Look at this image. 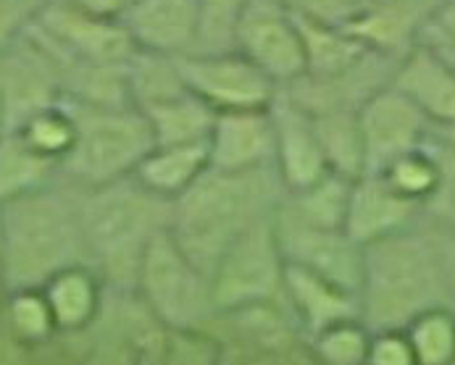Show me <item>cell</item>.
Returning a JSON list of instances; mask_svg holds the SVG:
<instances>
[{"label": "cell", "mask_w": 455, "mask_h": 365, "mask_svg": "<svg viewBox=\"0 0 455 365\" xmlns=\"http://www.w3.org/2000/svg\"><path fill=\"white\" fill-rule=\"evenodd\" d=\"M71 266H87L76 186L59 179L0 205L5 292L40 290Z\"/></svg>", "instance_id": "obj_1"}, {"label": "cell", "mask_w": 455, "mask_h": 365, "mask_svg": "<svg viewBox=\"0 0 455 365\" xmlns=\"http://www.w3.org/2000/svg\"><path fill=\"white\" fill-rule=\"evenodd\" d=\"M284 186L276 169L219 171L205 169L172 202V237L208 274L221 252L251 226L276 213Z\"/></svg>", "instance_id": "obj_2"}, {"label": "cell", "mask_w": 455, "mask_h": 365, "mask_svg": "<svg viewBox=\"0 0 455 365\" xmlns=\"http://www.w3.org/2000/svg\"><path fill=\"white\" fill-rule=\"evenodd\" d=\"M440 305H451V300L437 229L421 221L413 229L363 247L358 310L371 331L405 329L416 315Z\"/></svg>", "instance_id": "obj_3"}, {"label": "cell", "mask_w": 455, "mask_h": 365, "mask_svg": "<svg viewBox=\"0 0 455 365\" xmlns=\"http://www.w3.org/2000/svg\"><path fill=\"white\" fill-rule=\"evenodd\" d=\"M79 224L87 266L108 290L134 292L142 255L172 229V202L127 177L79 189Z\"/></svg>", "instance_id": "obj_4"}, {"label": "cell", "mask_w": 455, "mask_h": 365, "mask_svg": "<svg viewBox=\"0 0 455 365\" xmlns=\"http://www.w3.org/2000/svg\"><path fill=\"white\" fill-rule=\"evenodd\" d=\"M76 122V139L61 161V179L92 189L127 179L156 147L148 119L134 106H87L61 100Z\"/></svg>", "instance_id": "obj_5"}, {"label": "cell", "mask_w": 455, "mask_h": 365, "mask_svg": "<svg viewBox=\"0 0 455 365\" xmlns=\"http://www.w3.org/2000/svg\"><path fill=\"white\" fill-rule=\"evenodd\" d=\"M134 295L169 331H208L219 315L208 274L177 244L169 229L142 255Z\"/></svg>", "instance_id": "obj_6"}, {"label": "cell", "mask_w": 455, "mask_h": 365, "mask_svg": "<svg viewBox=\"0 0 455 365\" xmlns=\"http://www.w3.org/2000/svg\"><path fill=\"white\" fill-rule=\"evenodd\" d=\"M274 216L240 234L208 271L219 313H237L260 305H284L287 260L279 250Z\"/></svg>", "instance_id": "obj_7"}, {"label": "cell", "mask_w": 455, "mask_h": 365, "mask_svg": "<svg viewBox=\"0 0 455 365\" xmlns=\"http://www.w3.org/2000/svg\"><path fill=\"white\" fill-rule=\"evenodd\" d=\"M29 37L64 66H127L137 53L130 32L116 19L87 13L66 0H48Z\"/></svg>", "instance_id": "obj_8"}, {"label": "cell", "mask_w": 455, "mask_h": 365, "mask_svg": "<svg viewBox=\"0 0 455 365\" xmlns=\"http://www.w3.org/2000/svg\"><path fill=\"white\" fill-rule=\"evenodd\" d=\"M235 51L282 90L306 74V48L295 13L279 0H251L237 32Z\"/></svg>", "instance_id": "obj_9"}, {"label": "cell", "mask_w": 455, "mask_h": 365, "mask_svg": "<svg viewBox=\"0 0 455 365\" xmlns=\"http://www.w3.org/2000/svg\"><path fill=\"white\" fill-rule=\"evenodd\" d=\"M188 90L216 114L268 108L279 87L259 66L237 51L224 53H188L177 59Z\"/></svg>", "instance_id": "obj_10"}, {"label": "cell", "mask_w": 455, "mask_h": 365, "mask_svg": "<svg viewBox=\"0 0 455 365\" xmlns=\"http://www.w3.org/2000/svg\"><path fill=\"white\" fill-rule=\"evenodd\" d=\"M276 240L284 260L329 279L331 284L358 295L363 276V247L353 242L345 229H319L298 221L282 202L274 216Z\"/></svg>", "instance_id": "obj_11"}, {"label": "cell", "mask_w": 455, "mask_h": 365, "mask_svg": "<svg viewBox=\"0 0 455 365\" xmlns=\"http://www.w3.org/2000/svg\"><path fill=\"white\" fill-rule=\"evenodd\" d=\"M366 174H382L395 158L429 142L432 126L424 114L392 84L379 87L358 108Z\"/></svg>", "instance_id": "obj_12"}, {"label": "cell", "mask_w": 455, "mask_h": 365, "mask_svg": "<svg viewBox=\"0 0 455 365\" xmlns=\"http://www.w3.org/2000/svg\"><path fill=\"white\" fill-rule=\"evenodd\" d=\"M392 87H397L432 126V142L455 145V68L427 43H419L403 56Z\"/></svg>", "instance_id": "obj_13"}, {"label": "cell", "mask_w": 455, "mask_h": 365, "mask_svg": "<svg viewBox=\"0 0 455 365\" xmlns=\"http://www.w3.org/2000/svg\"><path fill=\"white\" fill-rule=\"evenodd\" d=\"M268 111L274 122V169L284 192H300L326 177L331 169L311 114L282 90Z\"/></svg>", "instance_id": "obj_14"}, {"label": "cell", "mask_w": 455, "mask_h": 365, "mask_svg": "<svg viewBox=\"0 0 455 365\" xmlns=\"http://www.w3.org/2000/svg\"><path fill=\"white\" fill-rule=\"evenodd\" d=\"M424 221L419 202L403 197L379 174H363L350 186L345 232L361 247L387 240Z\"/></svg>", "instance_id": "obj_15"}, {"label": "cell", "mask_w": 455, "mask_h": 365, "mask_svg": "<svg viewBox=\"0 0 455 365\" xmlns=\"http://www.w3.org/2000/svg\"><path fill=\"white\" fill-rule=\"evenodd\" d=\"M268 108L216 114L208 134V166L219 171L274 169V122Z\"/></svg>", "instance_id": "obj_16"}, {"label": "cell", "mask_w": 455, "mask_h": 365, "mask_svg": "<svg viewBox=\"0 0 455 365\" xmlns=\"http://www.w3.org/2000/svg\"><path fill=\"white\" fill-rule=\"evenodd\" d=\"M142 53L180 59L197 48V0H134L122 16Z\"/></svg>", "instance_id": "obj_17"}, {"label": "cell", "mask_w": 455, "mask_h": 365, "mask_svg": "<svg viewBox=\"0 0 455 365\" xmlns=\"http://www.w3.org/2000/svg\"><path fill=\"white\" fill-rule=\"evenodd\" d=\"M284 307L290 310L306 339L316 337L326 326H334L339 321L361 318L358 295L331 284L314 271L290 263L284 268Z\"/></svg>", "instance_id": "obj_18"}, {"label": "cell", "mask_w": 455, "mask_h": 365, "mask_svg": "<svg viewBox=\"0 0 455 365\" xmlns=\"http://www.w3.org/2000/svg\"><path fill=\"white\" fill-rule=\"evenodd\" d=\"M51 305L59 334L87 331L106 300V284L90 266H71L40 287Z\"/></svg>", "instance_id": "obj_19"}, {"label": "cell", "mask_w": 455, "mask_h": 365, "mask_svg": "<svg viewBox=\"0 0 455 365\" xmlns=\"http://www.w3.org/2000/svg\"><path fill=\"white\" fill-rule=\"evenodd\" d=\"M295 19L300 24L303 48H306V74L303 76H308V79L342 76L377 53L363 40H358L347 27L322 24V21H311L303 16H295Z\"/></svg>", "instance_id": "obj_20"}, {"label": "cell", "mask_w": 455, "mask_h": 365, "mask_svg": "<svg viewBox=\"0 0 455 365\" xmlns=\"http://www.w3.org/2000/svg\"><path fill=\"white\" fill-rule=\"evenodd\" d=\"M208 169V142L200 145H156L132 174L153 194L174 202Z\"/></svg>", "instance_id": "obj_21"}, {"label": "cell", "mask_w": 455, "mask_h": 365, "mask_svg": "<svg viewBox=\"0 0 455 365\" xmlns=\"http://www.w3.org/2000/svg\"><path fill=\"white\" fill-rule=\"evenodd\" d=\"M153 131L156 145H200L216 122V111L208 108L190 90L169 100L153 103L140 111Z\"/></svg>", "instance_id": "obj_22"}, {"label": "cell", "mask_w": 455, "mask_h": 365, "mask_svg": "<svg viewBox=\"0 0 455 365\" xmlns=\"http://www.w3.org/2000/svg\"><path fill=\"white\" fill-rule=\"evenodd\" d=\"M61 179V166L32 150L16 131L0 134V205Z\"/></svg>", "instance_id": "obj_23"}, {"label": "cell", "mask_w": 455, "mask_h": 365, "mask_svg": "<svg viewBox=\"0 0 455 365\" xmlns=\"http://www.w3.org/2000/svg\"><path fill=\"white\" fill-rule=\"evenodd\" d=\"M353 182L355 179L329 171L319 182L300 189V192H284L282 210H287L290 216H295L298 221H303L308 226L345 229Z\"/></svg>", "instance_id": "obj_24"}, {"label": "cell", "mask_w": 455, "mask_h": 365, "mask_svg": "<svg viewBox=\"0 0 455 365\" xmlns=\"http://www.w3.org/2000/svg\"><path fill=\"white\" fill-rule=\"evenodd\" d=\"M311 119L316 126L319 142L324 147L329 169L347 179L363 177L366 158H363L358 111H329V114H314Z\"/></svg>", "instance_id": "obj_25"}, {"label": "cell", "mask_w": 455, "mask_h": 365, "mask_svg": "<svg viewBox=\"0 0 455 365\" xmlns=\"http://www.w3.org/2000/svg\"><path fill=\"white\" fill-rule=\"evenodd\" d=\"M5 329L27 347H43L59 337L43 290H11L0 307Z\"/></svg>", "instance_id": "obj_26"}, {"label": "cell", "mask_w": 455, "mask_h": 365, "mask_svg": "<svg viewBox=\"0 0 455 365\" xmlns=\"http://www.w3.org/2000/svg\"><path fill=\"white\" fill-rule=\"evenodd\" d=\"M403 331L411 342L416 365H453L455 310L451 305H440L416 315Z\"/></svg>", "instance_id": "obj_27"}, {"label": "cell", "mask_w": 455, "mask_h": 365, "mask_svg": "<svg viewBox=\"0 0 455 365\" xmlns=\"http://www.w3.org/2000/svg\"><path fill=\"white\" fill-rule=\"evenodd\" d=\"M32 150H37L40 155L56 161L61 166L68 150L74 147L76 139V122L71 116V111L66 108L59 98V103L37 111L35 116H29L21 123V129L16 131Z\"/></svg>", "instance_id": "obj_28"}, {"label": "cell", "mask_w": 455, "mask_h": 365, "mask_svg": "<svg viewBox=\"0 0 455 365\" xmlns=\"http://www.w3.org/2000/svg\"><path fill=\"white\" fill-rule=\"evenodd\" d=\"M379 177L403 197L419 202L424 210V202L432 197V192L437 189V182H440V161L432 153V147L424 145L419 150H411V153L395 158Z\"/></svg>", "instance_id": "obj_29"}, {"label": "cell", "mask_w": 455, "mask_h": 365, "mask_svg": "<svg viewBox=\"0 0 455 365\" xmlns=\"http://www.w3.org/2000/svg\"><path fill=\"white\" fill-rule=\"evenodd\" d=\"M251 0H197L196 53L235 51V32Z\"/></svg>", "instance_id": "obj_30"}, {"label": "cell", "mask_w": 455, "mask_h": 365, "mask_svg": "<svg viewBox=\"0 0 455 365\" xmlns=\"http://www.w3.org/2000/svg\"><path fill=\"white\" fill-rule=\"evenodd\" d=\"M308 342L326 365H363L371 342V329L361 318H347L334 326H326Z\"/></svg>", "instance_id": "obj_31"}, {"label": "cell", "mask_w": 455, "mask_h": 365, "mask_svg": "<svg viewBox=\"0 0 455 365\" xmlns=\"http://www.w3.org/2000/svg\"><path fill=\"white\" fill-rule=\"evenodd\" d=\"M440 161V182L424 202V221L437 232H455V145L427 142Z\"/></svg>", "instance_id": "obj_32"}, {"label": "cell", "mask_w": 455, "mask_h": 365, "mask_svg": "<svg viewBox=\"0 0 455 365\" xmlns=\"http://www.w3.org/2000/svg\"><path fill=\"white\" fill-rule=\"evenodd\" d=\"M287 5L295 16L322 21V24H334V27H350L371 0H279Z\"/></svg>", "instance_id": "obj_33"}, {"label": "cell", "mask_w": 455, "mask_h": 365, "mask_svg": "<svg viewBox=\"0 0 455 365\" xmlns=\"http://www.w3.org/2000/svg\"><path fill=\"white\" fill-rule=\"evenodd\" d=\"M48 0H0V53L13 48L35 24Z\"/></svg>", "instance_id": "obj_34"}, {"label": "cell", "mask_w": 455, "mask_h": 365, "mask_svg": "<svg viewBox=\"0 0 455 365\" xmlns=\"http://www.w3.org/2000/svg\"><path fill=\"white\" fill-rule=\"evenodd\" d=\"M363 365H416L405 331L403 329L371 331V342H369Z\"/></svg>", "instance_id": "obj_35"}, {"label": "cell", "mask_w": 455, "mask_h": 365, "mask_svg": "<svg viewBox=\"0 0 455 365\" xmlns=\"http://www.w3.org/2000/svg\"><path fill=\"white\" fill-rule=\"evenodd\" d=\"M268 365H326L311 347V342L306 337H298L292 339L290 345H284L282 350H276L271 358H268Z\"/></svg>", "instance_id": "obj_36"}, {"label": "cell", "mask_w": 455, "mask_h": 365, "mask_svg": "<svg viewBox=\"0 0 455 365\" xmlns=\"http://www.w3.org/2000/svg\"><path fill=\"white\" fill-rule=\"evenodd\" d=\"M87 13H95V16H103V19H116L122 21V16L127 13L134 0H66Z\"/></svg>", "instance_id": "obj_37"}, {"label": "cell", "mask_w": 455, "mask_h": 365, "mask_svg": "<svg viewBox=\"0 0 455 365\" xmlns=\"http://www.w3.org/2000/svg\"><path fill=\"white\" fill-rule=\"evenodd\" d=\"M440 258L448 287V300L455 310V232H440Z\"/></svg>", "instance_id": "obj_38"}, {"label": "cell", "mask_w": 455, "mask_h": 365, "mask_svg": "<svg viewBox=\"0 0 455 365\" xmlns=\"http://www.w3.org/2000/svg\"><path fill=\"white\" fill-rule=\"evenodd\" d=\"M5 295H8V292H5V284H3V274H0V307H3V300H5Z\"/></svg>", "instance_id": "obj_39"}, {"label": "cell", "mask_w": 455, "mask_h": 365, "mask_svg": "<svg viewBox=\"0 0 455 365\" xmlns=\"http://www.w3.org/2000/svg\"><path fill=\"white\" fill-rule=\"evenodd\" d=\"M453 365H455V361H453Z\"/></svg>", "instance_id": "obj_40"}]
</instances>
